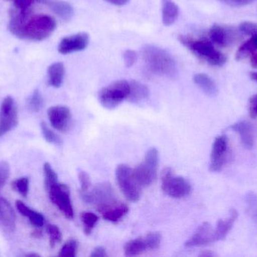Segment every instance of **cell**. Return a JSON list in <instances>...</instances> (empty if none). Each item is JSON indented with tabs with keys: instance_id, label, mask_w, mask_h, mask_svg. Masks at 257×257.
<instances>
[{
	"instance_id": "6da1fadb",
	"label": "cell",
	"mask_w": 257,
	"mask_h": 257,
	"mask_svg": "<svg viewBox=\"0 0 257 257\" xmlns=\"http://www.w3.org/2000/svg\"><path fill=\"white\" fill-rule=\"evenodd\" d=\"M57 28V22L47 15H30L12 10L9 18V30L18 39L42 41L51 36Z\"/></svg>"
},
{
	"instance_id": "7a4b0ae2",
	"label": "cell",
	"mask_w": 257,
	"mask_h": 257,
	"mask_svg": "<svg viewBox=\"0 0 257 257\" xmlns=\"http://www.w3.org/2000/svg\"><path fill=\"white\" fill-rule=\"evenodd\" d=\"M141 54L147 68L152 73L168 77L177 73L176 61L166 50L154 45H145Z\"/></svg>"
},
{
	"instance_id": "3957f363",
	"label": "cell",
	"mask_w": 257,
	"mask_h": 257,
	"mask_svg": "<svg viewBox=\"0 0 257 257\" xmlns=\"http://www.w3.org/2000/svg\"><path fill=\"white\" fill-rule=\"evenodd\" d=\"M178 40L198 58L211 66H223L226 63V56L217 50L211 41L196 39L185 35H180Z\"/></svg>"
},
{
	"instance_id": "277c9868",
	"label": "cell",
	"mask_w": 257,
	"mask_h": 257,
	"mask_svg": "<svg viewBox=\"0 0 257 257\" xmlns=\"http://www.w3.org/2000/svg\"><path fill=\"white\" fill-rule=\"evenodd\" d=\"M159 153L156 148H151L145 155L143 162L133 170V175L141 187L151 186L157 179Z\"/></svg>"
},
{
	"instance_id": "5b68a950",
	"label": "cell",
	"mask_w": 257,
	"mask_h": 257,
	"mask_svg": "<svg viewBox=\"0 0 257 257\" xmlns=\"http://www.w3.org/2000/svg\"><path fill=\"white\" fill-rule=\"evenodd\" d=\"M130 89V82L126 80L114 81L101 89L99 92V102L105 108H116L127 100Z\"/></svg>"
},
{
	"instance_id": "8992f818",
	"label": "cell",
	"mask_w": 257,
	"mask_h": 257,
	"mask_svg": "<svg viewBox=\"0 0 257 257\" xmlns=\"http://www.w3.org/2000/svg\"><path fill=\"white\" fill-rule=\"evenodd\" d=\"M161 182L163 193L174 199L187 197L192 191L190 183L182 177L175 176L169 167L162 172Z\"/></svg>"
},
{
	"instance_id": "52a82bcc",
	"label": "cell",
	"mask_w": 257,
	"mask_h": 257,
	"mask_svg": "<svg viewBox=\"0 0 257 257\" xmlns=\"http://www.w3.org/2000/svg\"><path fill=\"white\" fill-rule=\"evenodd\" d=\"M116 178L122 193L130 202H136L140 199L141 188L131 167L126 164H120L116 169Z\"/></svg>"
},
{
	"instance_id": "ba28073f",
	"label": "cell",
	"mask_w": 257,
	"mask_h": 257,
	"mask_svg": "<svg viewBox=\"0 0 257 257\" xmlns=\"http://www.w3.org/2000/svg\"><path fill=\"white\" fill-rule=\"evenodd\" d=\"M46 190L51 202L61 211L62 214L69 220L73 219V207L69 187L66 184L57 183Z\"/></svg>"
},
{
	"instance_id": "9c48e42d",
	"label": "cell",
	"mask_w": 257,
	"mask_h": 257,
	"mask_svg": "<svg viewBox=\"0 0 257 257\" xmlns=\"http://www.w3.org/2000/svg\"><path fill=\"white\" fill-rule=\"evenodd\" d=\"M18 124V107L15 100L8 96L0 107V137L16 128Z\"/></svg>"
},
{
	"instance_id": "30bf717a",
	"label": "cell",
	"mask_w": 257,
	"mask_h": 257,
	"mask_svg": "<svg viewBox=\"0 0 257 257\" xmlns=\"http://www.w3.org/2000/svg\"><path fill=\"white\" fill-rule=\"evenodd\" d=\"M228 140L225 134L217 136L213 143L210 158L209 169L211 172L217 173L224 167L228 156Z\"/></svg>"
},
{
	"instance_id": "8fae6325",
	"label": "cell",
	"mask_w": 257,
	"mask_h": 257,
	"mask_svg": "<svg viewBox=\"0 0 257 257\" xmlns=\"http://www.w3.org/2000/svg\"><path fill=\"white\" fill-rule=\"evenodd\" d=\"M81 195L86 203L94 204L97 208L116 200L112 188L108 184H99L91 191Z\"/></svg>"
},
{
	"instance_id": "7c38bea8",
	"label": "cell",
	"mask_w": 257,
	"mask_h": 257,
	"mask_svg": "<svg viewBox=\"0 0 257 257\" xmlns=\"http://www.w3.org/2000/svg\"><path fill=\"white\" fill-rule=\"evenodd\" d=\"M90 42L88 33L81 32L62 39L58 45V51L62 54H71L85 49Z\"/></svg>"
},
{
	"instance_id": "4fadbf2b",
	"label": "cell",
	"mask_w": 257,
	"mask_h": 257,
	"mask_svg": "<svg viewBox=\"0 0 257 257\" xmlns=\"http://www.w3.org/2000/svg\"><path fill=\"white\" fill-rule=\"evenodd\" d=\"M48 119L54 129L66 132L68 131L72 121L70 110L65 106H54L48 109Z\"/></svg>"
},
{
	"instance_id": "5bb4252c",
	"label": "cell",
	"mask_w": 257,
	"mask_h": 257,
	"mask_svg": "<svg viewBox=\"0 0 257 257\" xmlns=\"http://www.w3.org/2000/svg\"><path fill=\"white\" fill-rule=\"evenodd\" d=\"M211 42L217 46L226 48L232 45L238 39L235 30L226 26L214 24L209 30Z\"/></svg>"
},
{
	"instance_id": "9a60e30c",
	"label": "cell",
	"mask_w": 257,
	"mask_h": 257,
	"mask_svg": "<svg viewBox=\"0 0 257 257\" xmlns=\"http://www.w3.org/2000/svg\"><path fill=\"white\" fill-rule=\"evenodd\" d=\"M98 211L102 214V218L111 223H117L127 214L128 207L126 204L113 201L107 205L99 207Z\"/></svg>"
},
{
	"instance_id": "2e32d148",
	"label": "cell",
	"mask_w": 257,
	"mask_h": 257,
	"mask_svg": "<svg viewBox=\"0 0 257 257\" xmlns=\"http://www.w3.org/2000/svg\"><path fill=\"white\" fill-rule=\"evenodd\" d=\"M214 242V229L208 222L202 223L191 238L186 242V247H201Z\"/></svg>"
},
{
	"instance_id": "e0dca14e",
	"label": "cell",
	"mask_w": 257,
	"mask_h": 257,
	"mask_svg": "<svg viewBox=\"0 0 257 257\" xmlns=\"http://www.w3.org/2000/svg\"><path fill=\"white\" fill-rule=\"evenodd\" d=\"M0 224L5 232L12 233L16 228V215L12 205L4 198L0 197Z\"/></svg>"
},
{
	"instance_id": "ac0fdd59",
	"label": "cell",
	"mask_w": 257,
	"mask_h": 257,
	"mask_svg": "<svg viewBox=\"0 0 257 257\" xmlns=\"http://www.w3.org/2000/svg\"><path fill=\"white\" fill-rule=\"evenodd\" d=\"M229 129L238 133L241 138V143L246 149H252L254 146L253 128L247 121L242 120L235 122L229 127Z\"/></svg>"
},
{
	"instance_id": "d6986e66",
	"label": "cell",
	"mask_w": 257,
	"mask_h": 257,
	"mask_svg": "<svg viewBox=\"0 0 257 257\" xmlns=\"http://www.w3.org/2000/svg\"><path fill=\"white\" fill-rule=\"evenodd\" d=\"M238 217V211L235 208H232L229 212V217L226 219H220L218 220L217 226L214 229V242L221 241L227 236L228 234L233 227Z\"/></svg>"
},
{
	"instance_id": "ffe728a7",
	"label": "cell",
	"mask_w": 257,
	"mask_h": 257,
	"mask_svg": "<svg viewBox=\"0 0 257 257\" xmlns=\"http://www.w3.org/2000/svg\"><path fill=\"white\" fill-rule=\"evenodd\" d=\"M41 3L48 6L63 21H69L74 15L73 7L69 3L56 0H42Z\"/></svg>"
},
{
	"instance_id": "44dd1931",
	"label": "cell",
	"mask_w": 257,
	"mask_h": 257,
	"mask_svg": "<svg viewBox=\"0 0 257 257\" xmlns=\"http://www.w3.org/2000/svg\"><path fill=\"white\" fill-rule=\"evenodd\" d=\"M193 81L207 96L211 98L217 96L218 88L215 81L209 75L205 73L196 74L193 77Z\"/></svg>"
},
{
	"instance_id": "7402d4cb",
	"label": "cell",
	"mask_w": 257,
	"mask_h": 257,
	"mask_svg": "<svg viewBox=\"0 0 257 257\" xmlns=\"http://www.w3.org/2000/svg\"><path fill=\"white\" fill-rule=\"evenodd\" d=\"M130 94L127 100L130 102L139 104L149 98L150 90L148 86L138 81L130 82Z\"/></svg>"
},
{
	"instance_id": "603a6c76",
	"label": "cell",
	"mask_w": 257,
	"mask_h": 257,
	"mask_svg": "<svg viewBox=\"0 0 257 257\" xmlns=\"http://www.w3.org/2000/svg\"><path fill=\"white\" fill-rule=\"evenodd\" d=\"M179 15V8L172 0H162V20L164 25L175 24Z\"/></svg>"
},
{
	"instance_id": "cb8c5ba5",
	"label": "cell",
	"mask_w": 257,
	"mask_h": 257,
	"mask_svg": "<svg viewBox=\"0 0 257 257\" xmlns=\"http://www.w3.org/2000/svg\"><path fill=\"white\" fill-rule=\"evenodd\" d=\"M16 208L20 214L24 217H27L30 220V223L35 227H42L45 224V217L40 213L34 211L32 208H29L24 202L21 201H17Z\"/></svg>"
},
{
	"instance_id": "d4e9b609",
	"label": "cell",
	"mask_w": 257,
	"mask_h": 257,
	"mask_svg": "<svg viewBox=\"0 0 257 257\" xmlns=\"http://www.w3.org/2000/svg\"><path fill=\"white\" fill-rule=\"evenodd\" d=\"M48 84L51 87L60 88L63 84L65 66L62 62H56L48 67Z\"/></svg>"
},
{
	"instance_id": "484cf974",
	"label": "cell",
	"mask_w": 257,
	"mask_h": 257,
	"mask_svg": "<svg viewBox=\"0 0 257 257\" xmlns=\"http://www.w3.org/2000/svg\"><path fill=\"white\" fill-rule=\"evenodd\" d=\"M148 250L144 237L131 240L126 243L124 247V253L126 256H134L142 254Z\"/></svg>"
},
{
	"instance_id": "4316f807",
	"label": "cell",
	"mask_w": 257,
	"mask_h": 257,
	"mask_svg": "<svg viewBox=\"0 0 257 257\" xmlns=\"http://www.w3.org/2000/svg\"><path fill=\"white\" fill-rule=\"evenodd\" d=\"M256 50H257V33L251 36L250 39L238 48L235 54V59L237 60H243L253 54Z\"/></svg>"
},
{
	"instance_id": "83f0119b",
	"label": "cell",
	"mask_w": 257,
	"mask_h": 257,
	"mask_svg": "<svg viewBox=\"0 0 257 257\" xmlns=\"http://www.w3.org/2000/svg\"><path fill=\"white\" fill-rule=\"evenodd\" d=\"M80 217L84 226V233L86 235H90L94 229L96 223L99 221V217L96 214L91 212H87V211L81 213Z\"/></svg>"
},
{
	"instance_id": "f1b7e54d",
	"label": "cell",
	"mask_w": 257,
	"mask_h": 257,
	"mask_svg": "<svg viewBox=\"0 0 257 257\" xmlns=\"http://www.w3.org/2000/svg\"><path fill=\"white\" fill-rule=\"evenodd\" d=\"M28 107L31 111L38 113L44 107V99L39 90H35L28 101Z\"/></svg>"
},
{
	"instance_id": "f546056e",
	"label": "cell",
	"mask_w": 257,
	"mask_h": 257,
	"mask_svg": "<svg viewBox=\"0 0 257 257\" xmlns=\"http://www.w3.org/2000/svg\"><path fill=\"white\" fill-rule=\"evenodd\" d=\"M43 170L44 175H45V189L48 190L51 186L58 183V176L49 163L47 162L44 164Z\"/></svg>"
},
{
	"instance_id": "4dcf8cb0",
	"label": "cell",
	"mask_w": 257,
	"mask_h": 257,
	"mask_svg": "<svg viewBox=\"0 0 257 257\" xmlns=\"http://www.w3.org/2000/svg\"><path fill=\"white\" fill-rule=\"evenodd\" d=\"M12 187L15 191L18 192L23 197L26 198L28 196L30 181H29L28 178L23 177V178H20L12 182Z\"/></svg>"
},
{
	"instance_id": "1f68e13d",
	"label": "cell",
	"mask_w": 257,
	"mask_h": 257,
	"mask_svg": "<svg viewBox=\"0 0 257 257\" xmlns=\"http://www.w3.org/2000/svg\"><path fill=\"white\" fill-rule=\"evenodd\" d=\"M78 251V243L75 240L70 239L65 243L59 252V256L75 257Z\"/></svg>"
},
{
	"instance_id": "d6a6232c",
	"label": "cell",
	"mask_w": 257,
	"mask_h": 257,
	"mask_svg": "<svg viewBox=\"0 0 257 257\" xmlns=\"http://www.w3.org/2000/svg\"><path fill=\"white\" fill-rule=\"evenodd\" d=\"M41 130H42L44 138H45L48 143L56 145H59L62 143V140L60 136L56 134L53 130H51L45 122H42V123L41 124Z\"/></svg>"
},
{
	"instance_id": "836d02e7",
	"label": "cell",
	"mask_w": 257,
	"mask_h": 257,
	"mask_svg": "<svg viewBox=\"0 0 257 257\" xmlns=\"http://www.w3.org/2000/svg\"><path fill=\"white\" fill-rule=\"evenodd\" d=\"M46 230L49 235L50 245L51 247H54L56 244L61 241L63 235H62L58 226H55V225L48 224L47 226Z\"/></svg>"
},
{
	"instance_id": "e575fe53",
	"label": "cell",
	"mask_w": 257,
	"mask_h": 257,
	"mask_svg": "<svg viewBox=\"0 0 257 257\" xmlns=\"http://www.w3.org/2000/svg\"><path fill=\"white\" fill-rule=\"evenodd\" d=\"M146 241L148 250H156L160 247L162 241L161 234L159 232H151L144 237Z\"/></svg>"
},
{
	"instance_id": "d590c367",
	"label": "cell",
	"mask_w": 257,
	"mask_h": 257,
	"mask_svg": "<svg viewBox=\"0 0 257 257\" xmlns=\"http://www.w3.org/2000/svg\"><path fill=\"white\" fill-rule=\"evenodd\" d=\"M78 181L81 184V194L88 193L90 191V187H91V182H90V177L86 172L83 170H80L78 174Z\"/></svg>"
},
{
	"instance_id": "8d00e7d4",
	"label": "cell",
	"mask_w": 257,
	"mask_h": 257,
	"mask_svg": "<svg viewBox=\"0 0 257 257\" xmlns=\"http://www.w3.org/2000/svg\"><path fill=\"white\" fill-rule=\"evenodd\" d=\"M10 175V166L6 161H0V190L3 188Z\"/></svg>"
},
{
	"instance_id": "74e56055",
	"label": "cell",
	"mask_w": 257,
	"mask_h": 257,
	"mask_svg": "<svg viewBox=\"0 0 257 257\" xmlns=\"http://www.w3.org/2000/svg\"><path fill=\"white\" fill-rule=\"evenodd\" d=\"M239 30L241 33L247 36H253L257 33V24L250 21H244L240 24Z\"/></svg>"
},
{
	"instance_id": "f35d334b",
	"label": "cell",
	"mask_w": 257,
	"mask_h": 257,
	"mask_svg": "<svg viewBox=\"0 0 257 257\" xmlns=\"http://www.w3.org/2000/svg\"><path fill=\"white\" fill-rule=\"evenodd\" d=\"M123 57L125 66L128 68L132 67L138 60L137 53L133 51V50H126V51L123 53Z\"/></svg>"
},
{
	"instance_id": "ab89813d",
	"label": "cell",
	"mask_w": 257,
	"mask_h": 257,
	"mask_svg": "<svg viewBox=\"0 0 257 257\" xmlns=\"http://www.w3.org/2000/svg\"><path fill=\"white\" fill-rule=\"evenodd\" d=\"M218 1L231 7H242V6H248L256 0H218Z\"/></svg>"
},
{
	"instance_id": "60d3db41",
	"label": "cell",
	"mask_w": 257,
	"mask_h": 257,
	"mask_svg": "<svg viewBox=\"0 0 257 257\" xmlns=\"http://www.w3.org/2000/svg\"><path fill=\"white\" fill-rule=\"evenodd\" d=\"M249 113L253 119L257 118V95L252 96L249 101Z\"/></svg>"
},
{
	"instance_id": "b9f144b4",
	"label": "cell",
	"mask_w": 257,
	"mask_h": 257,
	"mask_svg": "<svg viewBox=\"0 0 257 257\" xmlns=\"http://www.w3.org/2000/svg\"><path fill=\"white\" fill-rule=\"evenodd\" d=\"M108 256L106 250L102 247H97L93 249L90 256L91 257H105Z\"/></svg>"
},
{
	"instance_id": "7bdbcfd3",
	"label": "cell",
	"mask_w": 257,
	"mask_h": 257,
	"mask_svg": "<svg viewBox=\"0 0 257 257\" xmlns=\"http://www.w3.org/2000/svg\"><path fill=\"white\" fill-rule=\"evenodd\" d=\"M105 1L110 4L114 5V6H123L127 4L130 0H105Z\"/></svg>"
},
{
	"instance_id": "ee69618b",
	"label": "cell",
	"mask_w": 257,
	"mask_h": 257,
	"mask_svg": "<svg viewBox=\"0 0 257 257\" xmlns=\"http://www.w3.org/2000/svg\"><path fill=\"white\" fill-rule=\"evenodd\" d=\"M250 63L253 67L257 68V54L253 53L250 55Z\"/></svg>"
},
{
	"instance_id": "f6af8a7d",
	"label": "cell",
	"mask_w": 257,
	"mask_h": 257,
	"mask_svg": "<svg viewBox=\"0 0 257 257\" xmlns=\"http://www.w3.org/2000/svg\"><path fill=\"white\" fill-rule=\"evenodd\" d=\"M42 233L39 229H36L34 232L32 233L31 236L33 237V238H39L42 237Z\"/></svg>"
},
{
	"instance_id": "bcb514c9",
	"label": "cell",
	"mask_w": 257,
	"mask_h": 257,
	"mask_svg": "<svg viewBox=\"0 0 257 257\" xmlns=\"http://www.w3.org/2000/svg\"><path fill=\"white\" fill-rule=\"evenodd\" d=\"M250 77L253 81L257 82V72H252L250 73Z\"/></svg>"
},
{
	"instance_id": "7dc6e473",
	"label": "cell",
	"mask_w": 257,
	"mask_h": 257,
	"mask_svg": "<svg viewBox=\"0 0 257 257\" xmlns=\"http://www.w3.org/2000/svg\"><path fill=\"white\" fill-rule=\"evenodd\" d=\"M253 220H254V221L256 222L257 223V210L256 211V212L254 213V214H253Z\"/></svg>"
},
{
	"instance_id": "c3c4849f",
	"label": "cell",
	"mask_w": 257,
	"mask_h": 257,
	"mask_svg": "<svg viewBox=\"0 0 257 257\" xmlns=\"http://www.w3.org/2000/svg\"><path fill=\"white\" fill-rule=\"evenodd\" d=\"M28 256H37L39 255L36 254V253H30V254L27 255Z\"/></svg>"
},
{
	"instance_id": "681fc988",
	"label": "cell",
	"mask_w": 257,
	"mask_h": 257,
	"mask_svg": "<svg viewBox=\"0 0 257 257\" xmlns=\"http://www.w3.org/2000/svg\"><path fill=\"white\" fill-rule=\"evenodd\" d=\"M5 1H7V2H13V0H5Z\"/></svg>"
}]
</instances>
